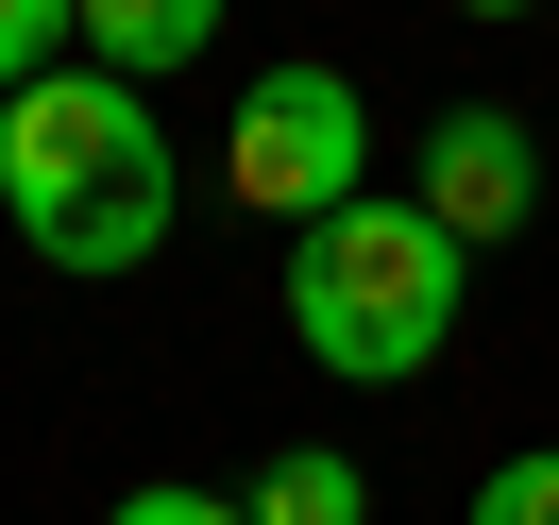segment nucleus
<instances>
[{
  "instance_id": "3",
  "label": "nucleus",
  "mask_w": 559,
  "mask_h": 525,
  "mask_svg": "<svg viewBox=\"0 0 559 525\" xmlns=\"http://www.w3.org/2000/svg\"><path fill=\"white\" fill-rule=\"evenodd\" d=\"M221 187H238L254 220H288V238H306L322 204H356V187H373V103H356V69H322V51L254 69L238 136H221Z\"/></svg>"
},
{
  "instance_id": "6",
  "label": "nucleus",
  "mask_w": 559,
  "mask_h": 525,
  "mask_svg": "<svg viewBox=\"0 0 559 525\" xmlns=\"http://www.w3.org/2000/svg\"><path fill=\"white\" fill-rule=\"evenodd\" d=\"M238 509H254V525H373V475H356L340 441H288L272 475L238 491Z\"/></svg>"
},
{
  "instance_id": "5",
  "label": "nucleus",
  "mask_w": 559,
  "mask_h": 525,
  "mask_svg": "<svg viewBox=\"0 0 559 525\" xmlns=\"http://www.w3.org/2000/svg\"><path fill=\"white\" fill-rule=\"evenodd\" d=\"M204 51H221V0H85V69H119V85H170Z\"/></svg>"
},
{
  "instance_id": "9",
  "label": "nucleus",
  "mask_w": 559,
  "mask_h": 525,
  "mask_svg": "<svg viewBox=\"0 0 559 525\" xmlns=\"http://www.w3.org/2000/svg\"><path fill=\"white\" fill-rule=\"evenodd\" d=\"M103 525H254V509H238V491H187V475H153V491H119Z\"/></svg>"
},
{
  "instance_id": "8",
  "label": "nucleus",
  "mask_w": 559,
  "mask_h": 525,
  "mask_svg": "<svg viewBox=\"0 0 559 525\" xmlns=\"http://www.w3.org/2000/svg\"><path fill=\"white\" fill-rule=\"evenodd\" d=\"M475 525H559V441L491 457V475H475Z\"/></svg>"
},
{
  "instance_id": "10",
  "label": "nucleus",
  "mask_w": 559,
  "mask_h": 525,
  "mask_svg": "<svg viewBox=\"0 0 559 525\" xmlns=\"http://www.w3.org/2000/svg\"><path fill=\"white\" fill-rule=\"evenodd\" d=\"M457 17H525V0H457Z\"/></svg>"
},
{
  "instance_id": "1",
  "label": "nucleus",
  "mask_w": 559,
  "mask_h": 525,
  "mask_svg": "<svg viewBox=\"0 0 559 525\" xmlns=\"http://www.w3.org/2000/svg\"><path fill=\"white\" fill-rule=\"evenodd\" d=\"M0 220L51 254V272H153L187 220V170H170V119H153V85L119 69H35L17 103H0Z\"/></svg>"
},
{
  "instance_id": "2",
  "label": "nucleus",
  "mask_w": 559,
  "mask_h": 525,
  "mask_svg": "<svg viewBox=\"0 0 559 525\" xmlns=\"http://www.w3.org/2000/svg\"><path fill=\"white\" fill-rule=\"evenodd\" d=\"M457 306H475V254H457L424 204H373V187H356V204H322L306 238H288V339H306L340 390L441 373Z\"/></svg>"
},
{
  "instance_id": "7",
  "label": "nucleus",
  "mask_w": 559,
  "mask_h": 525,
  "mask_svg": "<svg viewBox=\"0 0 559 525\" xmlns=\"http://www.w3.org/2000/svg\"><path fill=\"white\" fill-rule=\"evenodd\" d=\"M69 51H85V0H0V103L35 69H69Z\"/></svg>"
},
{
  "instance_id": "4",
  "label": "nucleus",
  "mask_w": 559,
  "mask_h": 525,
  "mask_svg": "<svg viewBox=\"0 0 559 525\" xmlns=\"http://www.w3.org/2000/svg\"><path fill=\"white\" fill-rule=\"evenodd\" d=\"M407 204L441 220L457 254L525 238V204H543V136H525L509 103H441V136H424V187H407Z\"/></svg>"
}]
</instances>
